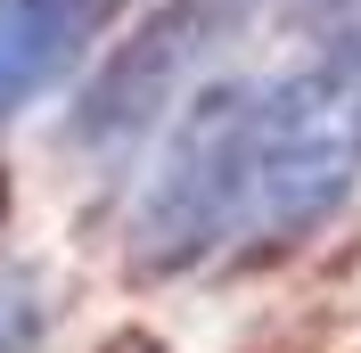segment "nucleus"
Here are the masks:
<instances>
[{
  "instance_id": "4",
  "label": "nucleus",
  "mask_w": 361,
  "mask_h": 353,
  "mask_svg": "<svg viewBox=\"0 0 361 353\" xmlns=\"http://www.w3.org/2000/svg\"><path fill=\"white\" fill-rule=\"evenodd\" d=\"M107 17L115 0H0V124L66 83Z\"/></svg>"
},
{
  "instance_id": "1",
  "label": "nucleus",
  "mask_w": 361,
  "mask_h": 353,
  "mask_svg": "<svg viewBox=\"0 0 361 353\" xmlns=\"http://www.w3.org/2000/svg\"><path fill=\"white\" fill-rule=\"evenodd\" d=\"M255 124H263V74H214L164 115V148L123 230L140 280H180L214 255H238L255 189Z\"/></svg>"
},
{
  "instance_id": "5",
  "label": "nucleus",
  "mask_w": 361,
  "mask_h": 353,
  "mask_svg": "<svg viewBox=\"0 0 361 353\" xmlns=\"http://www.w3.org/2000/svg\"><path fill=\"white\" fill-rule=\"evenodd\" d=\"M49 337V287L33 271H0V353H42Z\"/></svg>"
},
{
  "instance_id": "3",
  "label": "nucleus",
  "mask_w": 361,
  "mask_h": 353,
  "mask_svg": "<svg viewBox=\"0 0 361 353\" xmlns=\"http://www.w3.org/2000/svg\"><path fill=\"white\" fill-rule=\"evenodd\" d=\"M279 0H164L157 17L132 25V42L107 49V66L82 83L66 115V140L90 156H123L148 132H164V115L197 90V66L214 49H230L247 25H263Z\"/></svg>"
},
{
  "instance_id": "2",
  "label": "nucleus",
  "mask_w": 361,
  "mask_h": 353,
  "mask_svg": "<svg viewBox=\"0 0 361 353\" xmlns=\"http://www.w3.org/2000/svg\"><path fill=\"white\" fill-rule=\"evenodd\" d=\"M353 189H361V58L312 49V66L263 74L238 255H279V246L312 239Z\"/></svg>"
},
{
  "instance_id": "7",
  "label": "nucleus",
  "mask_w": 361,
  "mask_h": 353,
  "mask_svg": "<svg viewBox=\"0 0 361 353\" xmlns=\"http://www.w3.org/2000/svg\"><path fill=\"white\" fill-rule=\"evenodd\" d=\"M115 8H123V0H115Z\"/></svg>"
},
{
  "instance_id": "6",
  "label": "nucleus",
  "mask_w": 361,
  "mask_h": 353,
  "mask_svg": "<svg viewBox=\"0 0 361 353\" xmlns=\"http://www.w3.org/2000/svg\"><path fill=\"white\" fill-rule=\"evenodd\" d=\"M295 17L320 49H353L361 58V0H295Z\"/></svg>"
}]
</instances>
